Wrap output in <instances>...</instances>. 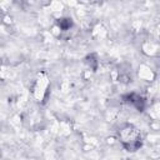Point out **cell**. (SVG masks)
I'll use <instances>...</instances> for the list:
<instances>
[{
  "mask_svg": "<svg viewBox=\"0 0 160 160\" xmlns=\"http://www.w3.org/2000/svg\"><path fill=\"white\" fill-rule=\"evenodd\" d=\"M118 135L120 142L128 151H135L142 144L140 131L131 124H125L124 126H121L118 131Z\"/></svg>",
  "mask_w": 160,
  "mask_h": 160,
  "instance_id": "1",
  "label": "cell"
},
{
  "mask_svg": "<svg viewBox=\"0 0 160 160\" xmlns=\"http://www.w3.org/2000/svg\"><path fill=\"white\" fill-rule=\"evenodd\" d=\"M124 100L126 102L131 104L132 106H135L139 111H141L144 109V99L138 94H128L124 96Z\"/></svg>",
  "mask_w": 160,
  "mask_h": 160,
  "instance_id": "2",
  "label": "cell"
},
{
  "mask_svg": "<svg viewBox=\"0 0 160 160\" xmlns=\"http://www.w3.org/2000/svg\"><path fill=\"white\" fill-rule=\"evenodd\" d=\"M59 26H60L61 29H64V30H66V29H69V28L71 26V21H70V19H68V21H66V24H65V19H61V20L59 21Z\"/></svg>",
  "mask_w": 160,
  "mask_h": 160,
  "instance_id": "3",
  "label": "cell"
}]
</instances>
